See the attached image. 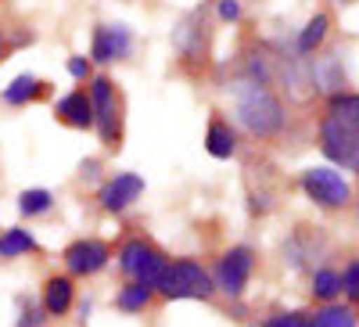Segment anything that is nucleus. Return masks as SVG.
Returning <instances> with one entry per match:
<instances>
[{
	"mask_svg": "<svg viewBox=\"0 0 359 327\" xmlns=\"http://www.w3.org/2000/svg\"><path fill=\"white\" fill-rule=\"evenodd\" d=\"M205 152L212 155V159H230V155L237 152V137H233V130L223 123V119H212V123H208Z\"/></svg>",
	"mask_w": 359,
	"mask_h": 327,
	"instance_id": "nucleus-14",
	"label": "nucleus"
},
{
	"mask_svg": "<svg viewBox=\"0 0 359 327\" xmlns=\"http://www.w3.org/2000/svg\"><path fill=\"white\" fill-rule=\"evenodd\" d=\"M72 309V281L69 277H50L43 288V313L47 316H65Z\"/></svg>",
	"mask_w": 359,
	"mask_h": 327,
	"instance_id": "nucleus-13",
	"label": "nucleus"
},
{
	"mask_svg": "<svg viewBox=\"0 0 359 327\" xmlns=\"http://www.w3.org/2000/svg\"><path fill=\"white\" fill-rule=\"evenodd\" d=\"M313 295H316V299H323V302L338 299V295H341V277L334 270H316L313 274Z\"/></svg>",
	"mask_w": 359,
	"mask_h": 327,
	"instance_id": "nucleus-19",
	"label": "nucleus"
},
{
	"mask_svg": "<svg viewBox=\"0 0 359 327\" xmlns=\"http://www.w3.org/2000/svg\"><path fill=\"white\" fill-rule=\"evenodd\" d=\"M36 94H40V79L25 72V76H18L8 91H4V101H8V105H25V101H33Z\"/></svg>",
	"mask_w": 359,
	"mask_h": 327,
	"instance_id": "nucleus-17",
	"label": "nucleus"
},
{
	"mask_svg": "<svg viewBox=\"0 0 359 327\" xmlns=\"http://www.w3.org/2000/svg\"><path fill=\"white\" fill-rule=\"evenodd\" d=\"M140 194H144V180L137 173H115V180H108L104 191H101V205L108 213H123Z\"/></svg>",
	"mask_w": 359,
	"mask_h": 327,
	"instance_id": "nucleus-9",
	"label": "nucleus"
},
{
	"mask_svg": "<svg viewBox=\"0 0 359 327\" xmlns=\"http://www.w3.org/2000/svg\"><path fill=\"white\" fill-rule=\"evenodd\" d=\"M341 291L348 295V299H359V262L352 259L345 266V277H341Z\"/></svg>",
	"mask_w": 359,
	"mask_h": 327,
	"instance_id": "nucleus-22",
	"label": "nucleus"
},
{
	"mask_svg": "<svg viewBox=\"0 0 359 327\" xmlns=\"http://www.w3.org/2000/svg\"><path fill=\"white\" fill-rule=\"evenodd\" d=\"M69 72H72L76 79H86V76H90V62H83V58H72V62H69Z\"/></svg>",
	"mask_w": 359,
	"mask_h": 327,
	"instance_id": "nucleus-26",
	"label": "nucleus"
},
{
	"mask_svg": "<svg viewBox=\"0 0 359 327\" xmlns=\"http://www.w3.org/2000/svg\"><path fill=\"white\" fill-rule=\"evenodd\" d=\"M309 327H355V313L348 306H327L313 316Z\"/></svg>",
	"mask_w": 359,
	"mask_h": 327,
	"instance_id": "nucleus-18",
	"label": "nucleus"
},
{
	"mask_svg": "<svg viewBox=\"0 0 359 327\" xmlns=\"http://www.w3.org/2000/svg\"><path fill=\"white\" fill-rule=\"evenodd\" d=\"M266 327H309L306 323V316L302 313H280V316H273Z\"/></svg>",
	"mask_w": 359,
	"mask_h": 327,
	"instance_id": "nucleus-24",
	"label": "nucleus"
},
{
	"mask_svg": "<svg viewBox=\"0 0 359 327\" xmlns=\"http://www.w3.org/2000/svg\"><path fill=\"white\" fill-rule=\"evenodd\" d=\"M327 29H331V18H327V15H316V18H309V25L302 29V33H298V51H302V54H313V51L323 44Z\"/></svg>",
	"mask_w": 359,
	"mask_h": 327,
	"instance_id": "nucleus-16",
	"label": "nucleus"
},
{
	"mask_svg": "<svg viewBox=\"0 0 359 327\" xmlns=\"http://www.w3.org/2000/svg\"><path fill=\"white\" fill-rule=\"evenodd\" d=\"M118 266H123L126 277H133V284H144V288L155 291L162 274H165V255H158L144 241H126L123 252H118Z\"/></svg>",
	"mask_w": 359,
	"mask_h": 327,
	"instance_id": "nucleus-4",
	"label": "nucleus"
},
{
	"mask_svg": "<svg viewBox=\"0 0 359 327\" xmlns=\"http://www.w3.org/2000/svg\"><path fill=\"white\" fill-rule=\"evenodd\" d=\"M18 327H43V306H33V302H29V306L22 309Z\"/></svg>",
	"mask_w": 359,
	"mask_h": 327,
	"instance_id": "nucleus-23",
	"label": "nucleus"
},
{
	"mask_svg": "<svg viewBox=\"0 0 359 327\" xmlns=\"http://www.w3.org/2000/svg\"><path fill=\"white\" fill-rule=\"evenodd\" d=\"M33 248H36V237L29 230H22V227H11V230L0 234V255H4V259L22 255V252H33Z\"/></svg>",
	"mask_w": 359,
	"mask_h": 327,
	"instance_id": "nucleus-15",
	"label": "nucleus"
},
{
	"mask_svg": "<svg viewBox=\"0 0 359 327\" xmlns=\"http://www.w3.org/2000/svg\"><path fill=\"white\" fill-rule=\"evenodd\" d=\"M219 18H226V22L241 18V4L237 0H219Z\"/></svg>",
	"mask_w": 359,
	"mask_h": 327,
	"instance_id": "nucleus-25",
	"label": "nucleus"
},
{
	"mask_svg": "<svg viewBox=\"0 0 359 327\" xmlns=\"http://www.w3.org/2000/svg\"><path fill=\"white\" fill-rule=\"evenodd\" d=\"M313 86H316L320 94H341L345 91V69L338 62V54L316 58V65H313Z\"/></svg>",
	"mask_w": 359,
	"mask_h": 327,
	"instance_id": "nucleus-12",
	"label": "nucleus"
},
{
	"mask_svg": "<svg viewBox=\"0 0 359 327\" xmlns=\"http://www.w3.org/2000/svg\"><path fill=\"white\" fill-rule=\"evenodd\" d=\"M54 205V198H50V191H22V198H18V213L22 216H40V213H47Z\"/></svg>",
	"mask_w": 359,
	"mask_h": 327,
	"instance_id": "nucleus-20",
	"label": "nucleus"
},
{
	"mask_svg": "<svg viewBox=\"0 0 359 327\" xmlns=\"http://www.w3.org/2000/svg\"><path fill=\"white\" fill-rule=\"evenodd\" d=\"M151 288H144V284H130V288H123L118 291V309H126V313H137V309H144L147 302H151Z\"/></svg>",
	"mask_w": 359,
	"mask_h": 327,
	"instance_id": "nucleus-21",
	"label": "nucleus"
},
{
	"mask_svg": "<svg viewBox=\"0 0 359 327\" xmlns=\"http://www.w3.org/2000/svg\"><path fill=\"white\" fill-rule=\"evenodd\" d=\"M302 191H306L316 205H323V209H345V205L352 201V187H348V180H345L341 173L323 169V166L302 173Z\"/></svg>",
	"mask_w": 359,
	"mask_h": 327,
	"instance_id": "nucleus-5",
	"label": "nucleus"
},
{
	"mask_svg": "<svg viewBox=\"0 0 359 327\" xmlns=\"http://www.w3.org/2000/svg\"><path fill=\"white\" fill-rule=\"evenodd\" d=\"M130 51V29L126 25H101L94 33V62H115Z\"/></svg>",
	"mask_w": 359,
	"mask_h": 327,
	"instance_id": "nucleus-10",
	"label": "nucleus"
},
{
	"mask_svg": "<svg viewBox=\"0 0 359 327\" xmlns=\"http://www.w3.org/2000/svg\"><path fill=\"white\" fill-rule=\"evenodd\" d=\"M54 112H57V119H62V123H69V126H76V130L94 126V108H90V98H86L83 91L65 94L62 101H57Z\"/></svg>",
	"mask_w": 359,
	"mask_h": 327,
	"instance_id": "nucleus-11",
	"label": "nucleus"
},
{
	"mask_svg": "<svg viewBox=\"0 0 359 327\" xmlns=\"http://www.w3.org/2000/svg\"><path fill=\"white\" fill-rule=\"evenodd\" d=\"M233 112H237V123H241L252 137H273L284 130V105L280 98L269 91V86L259 83H237L233 86Z\"/></svg>",
	"mask_w": 359,
	"mask_h": 327,
	"instance_id": "nucleus-2",
	"label": "nucleus"
},
{
	"mask_svg": "<svg viewBox=\"0 0 359 327\" xmlns=\"http://www.w3.org/2000/svg\"><path fill=\"white\" fill-rule=\"evenodd\" d=\"M158 291L165 299H212L216 284L205 266H198L194 259H180V262H165Z\"/></svg>",
	"mask_w": 359,
	"mask_h": 327,
	"instance_id": "nucleus-3",
	"label": "nucleus"
},
{
	"mask_svg": "<svg viewBox=\"0 0 359 327\" xmlns=\"http://www.w3.org/2000/svg\"><path fill=\"white\" fill-rule=\"evenodd\" d=\"M320 152L345 166L348 173L359 169V98L355 94H334L331 112L320 123Z\"/></svg>",
	"mask_w": 359,
	"mask_h": 327,
	"instance_id": "nucleus-1",
	"label": "nucleus"
},
{
	"mask_svg": "<svg viewBox=\"0 0 359 327\" xmlns=\"http://www.w3.org/2000/svg\"><path fill=\"white\" fill-rule=\"evenodd\" d=\"M0 54H4V33H0Z\"/></svg>",
	"mask_w": 359,
	"mask_h": 327,
	"instance_id": "nucleus-27",
	"label": "nucleus"
},
{
	"mask_svg": "<svg viewBox=\"0 0 359 327\" xmlns=\"http://www.w3.org/2000/svg\"><path fill=\"white\" fill-rule=\"evenodd\" d=\"M115 91L111 79L97 76L94 86H90V108H94V126L101 133V140H115Z\"/></svg>",
	"mask_w": 359,
	"mask_h": 327,
	"instance_id": "nucleus-8",
	"label": "nucleus"
},
{
	"mask_svg": "<svg viewBox=\"0 0 359 327\" xmlns=\"http://www.w3.org/2000/svg\"><path fill=\"white\" fill-rule=\"evenodd\" d=\"M65 266L69 274L76 277H90L108 266V245L104 241H94V237H86V241H76L65 248Z\"/></svg>",
	"mask_w": 359,
	"mask_h": 327,
	"instance_id": "nucleus-7",
	"label": "nucleus"
},
{
	"mask_svg": "<svg viewBox=\"0 0 359 327\" xmlns=\"http://www.w3.org/2000/svg\"><path fill=\"white\" fill-rule=\"evenodd\" d=\"M252 266H255V252L248 245H237L230 248L223 259H219V270H216V288L226 291V295H241L248 277H252Z\"/></svg>",
	"mask_w": 359,
	"mask_h": 327,
	"instance_id": "nucleus-6",
	"label": "nucleus"
}]
</instances>
